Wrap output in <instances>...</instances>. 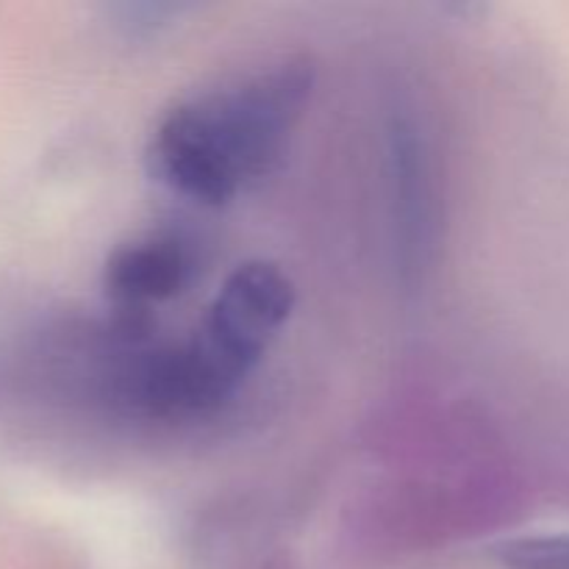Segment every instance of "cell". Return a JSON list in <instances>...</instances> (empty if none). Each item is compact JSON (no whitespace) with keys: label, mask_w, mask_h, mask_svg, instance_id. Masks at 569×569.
Here are the masks:
<instances>
[{"label":"cell","mask_w":569,"mask_h":569,"mask_svg":"<svg viewBox=\"0 0 569 569\" xmlns=\"http://www.w3.org/2000/svg\"><path fill=\"white\" fill-rule=\"evenodd\" d=\"M309 87L303 64H283L237 87L183 100L156 128L150 167L183 198L228 203L272 170Z\"/></svg>","instance_id":"1"},{"label":"cell","mask_w":569,"mask_h":569,"mask_svg":"<svg viewBox=\"0 0 569 569\" xmlns=\"http://www.w3.org/2000/svg\"><path fill=\"white\" fill-rule=\"evenodd\" d=\"M292 306L295 287L287 272L270 261H248L222 283L198 337L239 376H248L289 320Z\"/></svg>","instance_id":"2"},{"label":"cell","mask_w":569,"mask_h":569,"mask_svg":"<svg viewBox=\"0 0 569 569\" xmlns=\"http://www.w3.org/2000/svg\"><path fill=\"white\" fill-rule=\"evenodd\" d=\"M192 278V253L178 237H148L117 250L106 264V289L126 311L176 298Z\"/></svg>","instance_id":"3"},{"label":"cell","mask_w":569,"mask_h":569,"mask_svg":"<svg viewBox=\"0 0 569 569\" xmlns=\"http://www.w3.org/2000/svg\"><path fill=\"white\" fill-rule=\"evenodd\" d=\"M395 181H398L400 239L406 259L417 256L426 242L428 226V181L417 133L406 122L395 128Z\"/></svg>","instance_id":"4"},{"label":"cell","mask_w":569,"mask_h":569,"mask_svg":"<svg viewBox=\"0 0 569 569\" xmlns=\"http://www.w3.org/2000/svg\"><path fill=\"white\" fill-rule=\"evenodd\" d=\"M509 569H569V537L517 539L498 550Z\"/></svg>","instance_id":"5"}]
</instances>
